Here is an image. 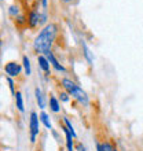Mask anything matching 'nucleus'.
<instances>
[{"label":"nucleus","instance_id":"1","mask_svg":"<svg viewBox=\"0 0 143 151\" xmlns=\"http://www.w3.org/2000/svg\"><path fill=\"white\" fill-rule=\"evenodd\" d=\"M58 33V28H56L55 24H48L46 25L41 32L37 35L35 40V50L37 52H41L44 55H50L51 54V45L55 40V36Z\"/></svg>","mask_w":143,"mask_h":151},{"label":"nucleus","instance_id":"2","mask_svg":"<svg viewBox=\"0 0 143 151\" xmlns=\"http://www.w3.org/2000/svg\"><path fill=\"white\" fill-rule=\"evenodd\" d=\"M62 85H64V88L68 91V93H70L73 98H76L80 103L88 104V96H87V93H85V92H84L76 83H73V81H72V80H69V78H64V80H62Z\"/></svg>","mask_w":143,"mask_h":151},{"label":"nucleus","instance_id":"3","mask_svg":"<svg viewBox=\"0 0 143 151\" xmlns=\"http://www.w3.org/2000/svg\"><path fill=\"white\" fill-rule=\"evenodd\" d=\"M29 129H30V140L35 142L36 136L39 133V117L36 113L30 114V121H29Z\"/></svg>","mask_w":143,"mask_h":151},{"label":"nucleus","instance_id":"4","mask_svg":"<svg viewBox=\"0 0 143 151\" xmlns=\"http://www.w3.org/2000/svg\"><path fill=\"white\" fill-rule=\"evenodd\" d=\"M4 70H6V73H7L10 77H15V76H18L21 73L22 68H21V65H18L17 62H8V63L4 66Z\"/></svg>","mask_w":143,"mask_h":151},{"label":"nucleus","instance_id":"5","mask_svg":"<svg viewBox=\"0 0 143 151\" xmlns=\"http://www.w3.org/2000/svg\"><path fill=\"white\" fill-rule=\"evenodd\" d=\"M62 129H64L65 135H66V147H68V151H73V148H74V146H73V136L70 135V132L68 131V128L66 127H62Z\"/></svg>","mask_w":143,"mask_h":151},{"label":"nucleus","instance_id":"6","mask_svg":"<svg viewBox=\"0 0 143 151\" xmlns=\"http://www.w3.org/2000/svg\"><path fill=\"white\" fill-rule=\"evenodd\" d=\"M47 59L50 60V63L52 65V66H54V68L56 69V70H58V72H65V68L64 66H62V65H59V62H58V60H56V58L54 55H52V52L51 54H50V55L47 56Z\"/></svg>","mask_w":143,"mask_h":151},{"label":"nucleus","instance_id":"7","mask_svg":"<svg viewBox=\"0 0 143 151\" xmlns=\"http://www.w3.org/2000/svg\"><path fill=\"white\" fill-rule=\"evenodd\" d=\"M35 95H36V100H37V104H39L40 109L46 107V102H44V96L41 93V89L40 88H36L35 89Z\"/></svg>","mask_w":143,"mask_h":151},{"label":"nucleus","instance_id":"8","mask_svg":"<svg viewBox=\"0 0 143 151\" xmlns=\"http://www.w3.org/2000/svg\"><path fill=\"white\" fill-rule=\"evenodd\" d=\"M37 59H39V65H40V68L43 69L44 72H48V70H50V60H48L44 55H40L39 58H37Z\"/></svg>","mask_w":143,"mask_h":151},{"label":"nucleus","instance_id":"9","mask_svg":"<svg viewBox=\"0 0 143 151\" xmlns=\"http://www.w3.org/2000/svg\"><path fill=\"white\" fill-rule=\"evenodd\" d=\"M39 19H40V14L39 12H30V15H29V25L30 26H36V25H39Z\"/></svg>","mask_w":143,"mask_h":151},{"label":"nucleus","instance_id":"10","mask_svg":"<svg viewBox=\"0 0 143 151\" xmlns=\"http://www.w3.org/2000/svg\"><path fill=\"white\" fill-rule=\"evenodd\" d=\"M15 103H17V109L21 113L24 111V99H22V93L21 92H17L15 93Z\"/></svg>","mask_w":143,"mask_h":151},{"label":"nucleus","instance_id":"11","mask_svg":"<svg viewBox=\"0 0 143 151\" xmlns=\"http://www.w3.org/2000/svg\"><path fill=\"white\" fill-rule=\"evenodd\" d=\"M83 51H84V56H85V59L88 60V63H91L94 62V56H92L91 51H90V48L85 45V43H83Z\"/></svg>","mask_w":143,"mask_h":151},{"label":"nucleus","instance_id":"12","mask_svg":"<svg viewBox=\"0 0 143 151\" xmlns=\"http://www.w3.org/2000/svg\"><path fill=\"white\" fill-rule=\"evenodd\" d=\"M50 107L54 113H58L59 111V103H58V100H56L55 96H51L50 98Z\"/></svg>","mask_w":143,"mask_h":151},{"label":"nucleus","instance_id":"13","mask_svg":"<svg viewBox=\"0 0 143 151\" xmlns=\"http://www.w3.org/2000/svg\"><path fill=\"white\" fill-rule=\"evenodd\" d=\"M40 119H41V122L44 124V127L48 128V129H51V122H50V118H48V115L46 114L44 111L40 114Z\"/></svg>","mask_w":143,"mask_h":151},{"label":"nucleus","instance_id":"14","mask_svg":"<svg viewBox=\"0 0 143 151\" xmlns=\"http://www.w3.org/2000/svg\"><path fill=\"white\" fill-rule=\"evenodd\" d=\"M24 68H25V74L29 76L32 73V69H30V62H29L28 56H24Z\"/></svg>","mask_w":143,"mask_h":151},{"label":"nucleus","instance_id":"15","mask_svg":"<svg viewBox=\"0 0 143 151\" xmlns=\"http://www.w3.org/2000/svg\"><path fill=\"white\" fill-rule=\"evenodd\" d=\"M64 122H65V127L68 128V131L70 132V135L73 136V137H76V132H74V129H73V125H72L70 121H69L68 118H64Z\"/></svg>","mask_w":143,"mask_h":151},{"label":"nucleus","instance_id":"16","mask_svg":"<svg viewBox=\"0 0 143 151\" xmlns=\"http://www.w3.org/2000/svg\"><path fill=\"white\" fill-rule=\"evenodd\" d=\"M102 148H103V151H117L116 146L111 143H103L102 144Z\"/></svg>","mask_w":143,"mask_h":151},{"label":"nucleus","instance_id":"17","mask_svg":"<svg viewBox=\"0 0 143 151\" xmlns=\"http://www.w3.org/2000/svg\"><path fill=\"white\" fill-rule=\"evenodd\" d=\"M7 81H8V84H10V89H11V92H12V93H14V92H15V91H14V83H12L11 77H8V78H7Z\"/></svg>","mask_w":143,"mask_h":151},{"label":"nucleus","instance_id":"18","mask_svg":"<svg viewBox=\"0 0 143 151\" xmlns=\"http://www.w3.org/2000/svg\"><path fill=\"white\" fill-rule=\"evenodd\" d=\"M61 98H62V100H64V102H68V100H69V98H68V95H66V93H62V95H61Z\"/></svg>","mask_w":143,"mask_h":151},{"label":"nucleus","instance_id":"19","mask_svg":"<svg viewBox=\"0 0 143 151\" xmlns=\"http://www.w3.org/2000/svg\"><path fill=\"white\" fill-rule=\"evenodd\" d=\"M77 150H79V151H85V147H84V146H81V144H77Z\"/></svg>","mask_w":143,"mask_h":151},{"label":"nucleus","instance_id":"20","mask_svg":"<svg viewBox=\"0 0 143 151\" xmlns=\"http://www.w3.org/2000/svg\"><path fill=\"white\" fill-rule=\"evenodd\" d=\"M96 151H103V148H102V144H96Z\"/></svg>","mask_w":143,"mask_h":151},{"label":"nucleus","instance_id":"21","mask_svg":"<svg viewBox=\"0 0 143 151\" xmlns=\"http://www.w3.org/2000/svg\"><path fill=\"white\" fill-rule=\"evenodd\" d=\"M64 1H70V0H64Z\"/></svg>","mask_w":143,"mask_h":151},{"label":"nucleus","instance_id":"22","mask_svg":"<svg viewBox=\"0 0 143 151\" xmlns=\"http://www.w3.org/2000/svg\"><path fill=\"white\" fill-rule=\"evenodd\" d=\"M0 47H1V43H0Z\"/></svg>","mask_w":143,"mask_h":151}]
</instances>
